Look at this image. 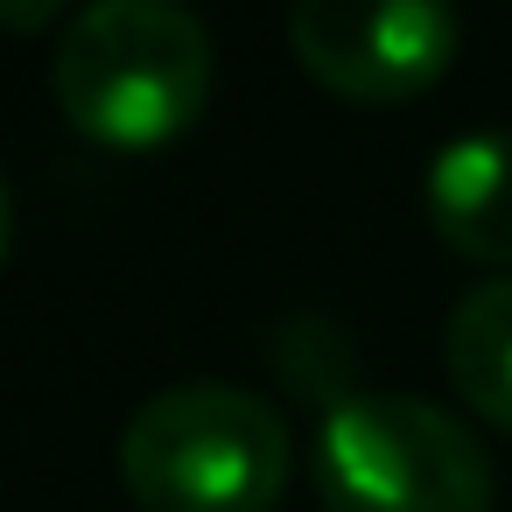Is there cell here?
I'll return each instance as SVG.
<instances>
[{
  "label": "cell",
  "instance_id": "cell-2",
  "mask_svg": "<svg viewBox=\"0 0 512 512\" xmlns=\"http://www.w3.org/2000/svg\"><path fill=\"white\" fill-rule=\"evenodd\" d=\"M120 477L141 512H274L288 491V421L232 379H183L134 407Z\"/></svg>",
  "mask_w": 512,
  "mask_h": 512
},
{
  "label": "cell",
  "instance_id": "cell-8",
  "mask_svg": "<svg viewBox=\"0 0 512 512\" xmlns=\"http://www.w3.org/2000/svg\"><path fill=\"white\" fill-rule=\"evenodd\" d=\"M57 22H64L57 0H22V8H15V0H0V29H57Z\"/></svg>",
  "mask_w": 512,
  "mask_h": 512
},
{
  "label": "cell",
  "instance_id": "cell-5",
  "mask_svg": "<svg viewBox=\"0 0 512 512\" xmlns=\"http://www.w3.org/2000/svg\"><path fill=\"white\" fill-rule=\"evenodd\" d=\"M428 225L477 267H512V134L484 127L428 162Z\"/></svg>",
  "mask_w": 512,
  "mask_h": 512
},
{
  "label": "cell",
  "instance_id": "cell-4",
  "mask_svg": "<svg viewBox=\"0 0 512 512\" xmlns=\"http://www.w3.org/2000/svg\"><path fill=\"white\" fill-rule=\"evenodd\" d=\"M456 43L463 22L435 0H302L288 15L295 64L351 106L421 99L456 64Z\"/></svg>",
  "mask_w": 512,
  "mask_h": 512
},
{
  "label": "cell",
  "instance_id": "cell-3",
  "mask_svg": "<svg viewBox=\"0 0 512 512\" xmlns=\"http://www.w3.org/2000/svg\"><path fill=\"white\" fill-rule=\"evenodd\" d=\"M323 512H491V449L421 393H351L316 421Z\"/></svg>",
  "mask_w": 512,
  "mask_h": 512
},
{
  "label": "cell",
  "instance_id": "cell-6",
  "mask_svg": "<svg viewBox=\"0 0 512 512\" xmlns=\"http://www.w3.org/2000/svg\"><path fill=\"white\" fill-rule=\"evenodd\" d=\"M442 372L463 393V407L512 435V274L477 281L442 330Z\"/></svg>",
  "mask_w": 512,
  "mask_h": 512
},
{
  "label": "cell",
  "instance_id": "cell-1",
  "mask_svg": "<svg viewBox=\"0 0 512 512\" xmlns=\"http://www.w3.org/2000/svg\"><path fill=\"white\" fill-rule=\"evenodd\" d=\"M218 78L211 29L176 0H92L57 36V113L99 148H162L197 127Z\"/></svg>",
  "mask_w": 512,
  "mask_h": 512
},
{
  "label": "cell",
  "instance_id": "cell-7",
  "mask_svg": "<svg viewBox=\"0 0 512 512\" xmlns=\"http://www.w3.org/2000/svg\"><path fill=\"white\" fill-rule=\"evenodd\" d=\"M267 365H274L302 400H316L323 414H330L337 400H351V393H358V386H351V344H344L330 323H316V316L281 323V337L267 344Z\"/></svg>",
  "mask_w": 512,
  "mask_h": 512
},
{
  "label": "cell",
  "instance_id": "cell-9",
  "mask_svg": "<svg viewBox=\"0 0 512 512\" xmlns=\"http://www.w3.org/2000/svg\"><path fill=\"white\" fill-rule=\"evenodd\" d=\"M8 246H15V190L0 176V267H8Z\"/></svg>",
  "mask_w": 512,
  "mask_h": 512
}]
</instances>
